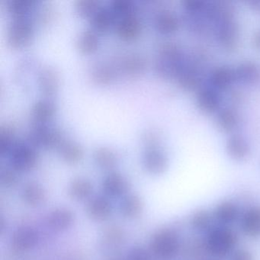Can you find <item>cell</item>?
I'll return each instance as SVG.
<instances>
[{
  "mask_svg": "<svg viewBox=\"0 0 260 260\" xmlns=\"http://www.w3.org/2000/svg\"><path fill=\"white\" fill-rule=\"evenodd\" d=\"M109 8L115 19H121L135 14V7L131 0H113Z\"/></svg>",
  "mask_w": 260,
  "mask_h": 260,
  "instance_id": "cell-38",
  "label": "cell"
},
{
  "mask_svg": "<svg viewBox=\"0 0 260 260\" xmlns=\"http://www.w3.org/2000/svg\"><path fill=\"white\" fill-rule=\"evenodd\" d=\"M152 256L149 249L143 246H134L127 251L124 260H152Z\"/></svg>",
  "mask_w": 260,
  "mask_h": 260,
  "instance_id": "cell-41",
  "label": "cell"
},
{
  "mask_svg": "<svg viewBox=\"0 0 260 260\" xmlns=\"http://www.w3.org/2000/svg\"><path fill=\"white\" fill-rule=\"evenodd\" d=\"M253 43L255 48L260 51V30L254 36Z\"/></svg>",
  "mask_w": 260,
  "mask_h": 260,
  "instance_id": "cell-45",
  "label": "cell"
},
{
  "mask_svg": "<svg viewBox=\"0 0 260 260\" xmlns=\"http://www.w3.org/2000/svg\"><path fill=\"white\" fill-rule=\"evenodd\" d=\"M77 48L85 54L94 52L100 45L98 35L92 28H86L79 33L76 41Z\"/></svg>",
  "mask_w": 260,
  "mask_h": 260,
  "instance_id": "cell-28",
  "label": "cell"
},
{
  "mask_svg": "<svg viewBox=\"0 0 260 260\" xmlns=\"http://www.w3.org/2000/svg\"><path fill=\"white\" fill-rule=\"evenodd\" d=\"M159 140L160 138H159V133L153 129H148L143 133L142 141L146 146V148L158 147Z\"/></svg>",
  "mask_w": 260,
  "mask_h": 260,
  "instance_id": "cell-42",
  "label": "cell"
},
{
  "mask_svg": "<svg viewBox=\"0 0 260 260\" xmlns=\"http://www.w3.org/2000/svg\"><path fill=\"white\" fill-rule=\"evenodd\" d=\"M226 150L231 159L243 161L249 156L250 147L244 137L233 135L226 141Z\"/></svg>",
  "mask_w": 260,
  "mask_h": 260,
  "instance_id": "cell-22",
  "label": "cell"
},
{
  "mask_svg": "<svg viewBox=\"0 0 260 260\" xmlns=\"http://www.w3.org/2000/svg\"><path fill=\"white\" fill-rule=\"evenodd\" d=\"M155 26L162 34H173L179 28V18L170 10H161L155 17Z\"/></svg>",
  "mask_w": 260,
  "mask_h": 260,
  "instance_id": "cell-24",
  "label": "cell"
},
{
  "mask_svg": "<svg viewBox=\"0 0 260 260\" xmlns=\"http://www.w3.org/2000/svg\"><path fill=\"white\" fill-rule=\"evenodd\" d=\"M75 214L66 207H57L48 213L45 218L47 226L55 232L68 231L75 222Z\"/></svg>",
  "mask_w": 260,
  "mask_h": 260,
  "instance_id": "cell-11",
  "label": "cell"
},
{
  "mask_svg": "<svg viewBox=\"0 0 260 260\" xmlns=\"http://www.w3.org/2000/svg\"><path fill=\"white\" fill-rule=\"evenodd\" d=\"M74 7L80 16L89 18L100 8V3L96 0H77Z\"/></svg>",
  "mask_w": 260,
  "mask_h": 260,
  "instance_id": "cell-39",
  "label": "cell"
},
{
  "mask_svg": "<svg viewBox=\"0 0 260 260\" xmlns=\"http://www.w3.org/2000/svg\"><path fill=\"white\" fill-rule=\"evenodd\" d=\"M16 128L11 123H4L0 126V155L7 156L11 153L15 144Z\"/></svg>",
  "mask_w": 260,
  "mask_h": 260,
  "instance_id": "cell-32",
  "label": "cell"
},
{
  "mask_svg": "<svg viewBox=\"0 0 260 260\" xmlns=\"http://www.w3.org/2000/svg\"><path fill=\"white\" fill-rule=\"evenodd\" d=\"M21 198L28 206L36 208L43 205L46 201V190L39 182L30 181L22 187Z\"/></svg>",
  "mask_w": 260,
  "mask_h": 260,
  "instance_id": "cell-18",
  "label": "cell"
},
{
  "mask_svg": "<svg viewBox=\"0 0 260 260\" xmlns=\"http://www.w3.org/2000/svg\"><path fill=\"white\" fill-rule=\"evenodd\" d=\"M55 113V104L49 99H41L31 106V115L36 124H47L54 118Z\"/></svg>",
  "mask_w": 260,
  "mask_h": 260,
  "instance_id": "cell-21",
  "label": "cell"
},
{
  "mask_svg": "<svg viewBox=\"0 0 260 260\" xmlns=\"http://www.w3.org/2000/svg\"><path fill=\"white\" fill-rule=\"evenodd\" d=\"M221 99L218 90L213 87L202 88L197 95L199 109L205 112L212 113L220 108Z\"/></svg>",
  "mask_w": 260,
  "mask_h": 260,
  "instance_id": "cell-23",
  "label": "cell"
},
{
  "mask_svg": "<svg viewBox=\"0 0 260 260\" xmlns=\"http://www.w3.org/2000/svg\"><path fill=\"white\" fill-rule=\"evenodd\" d=\"M124 256L118 253L112 254L110 256L108 257L106 260H124Z\"/></svg>",
  "mask_w": 260,
  "mask_h": 260,
  "instance_id": "cell-47",
  "label": "cell"
},
{
  "mask_svg": "<svg viewBox=\"0 0 260 260\" xmlns=\"http://www.w3.org/2000/svg\"><path fill=\"white\" fill-rule=\"evenodd\" d=\"M142 24L136 15H131L118 20L116 25L118 36L124 41H133L141 34Z\"/></svg>",
  "mask_w": 260,
  "mask_h": 260,
  "instance_id": "cell-19",
  "label": "cell"
},
{
  "mask_svg": "<svg viewBox=\"0 0 260 260\" xmlns=\"http://www.w3.org/2000/svg\"><path fill=\"white\" fill-rule=\"evenodd\" d=\"M210 81L212 87L217 90L228 89L235 81L234 70L228 67L217 68L211 74Z\"/></svg>",
  "mask_w": 260,
  "mask_h": 260,
  "instance_id": "cell-30",
  "label": "cell"
},
{
  "mask_svg": "<svg viewBox=\"0 0 260 260\" xmlns=\"http://www.w3.org/2000/svg\"><path fill=\"white\" fill-rule=\"evenodd\" d=\"M231 260H254V257L248 249H236L231 254Z\"/></svg>",
  "mask_w": 260,
  "mask_h": 260,
  "instance_id": "cell-44",
  "label": "cell"
},
{
  "mask_svg": "<svg viewBox=\"0 0 260 260\" xmlns=\"http://www.w3.org/2000/svg\"><path fill=\"white\" fill-rule=\"evenodd\" d=\"M240 228L243 234L249 238L260 237V206L248 208L240 219Z\"/></svg>",
  "mask_w": 260,
  "mask_h": 260,
  "instance_id": "cell-15",
  "label": "cell"
},
{
  "mask_svg": "<svg viewBox=\"0 0 260 260\" xmlns=\"http://www.w3.org/2000/svg\"><path fill=\"white\" fill-rule=\"evenodd\" d=\"M251 7H252L255 11L258 12L260 13V0H257V1H251L249 2Z\"/></svg>",
  "mask_w": 260,
  "mask_h": 260,
  "instance_id": "cell-46",
  "label": "cell"
},
{
  "mask_svg": "<svg viewBox=\"0 0 260 260\" xmlns=\"http://www.w3.org/2000/svg\"><path fill=\"white\" fill-rule=\"evenodd\" d=\"M58 150L63 160L69 164H78L83 157V148L75 141H65Z\"/></svg>",
  "mask_w": 260,
  "mask_h": 260,
  "instance_id": "cell-31",
  "label": "cell"
},
{
  "mask_svg": "<svg viewBox=\"0 0 260 260\" xmlns=\"http://www.w3.org/2000/svg\"><path fill=\"white\" fill-rule=\"evenodd\" d=\"M33 35L34 26L28 18L13 19L7 28V43L13 48H24L31 42Z\"/></svg>",
  "mask_w": 260,
  "mask_h": 260,
  "instance_id": "cell-5",
  "label": "cell"
},
{
  "mask_svg": "<svg viewBox=\"0 0 260 260\" xmlns=\"http://www.w3.org/2000/svg\"><path fill=\"white\" fill-rule=\"evenodd\" d=\"M147 67L145 57L139 54H131L122 59L121 68L127 75H139L144 72Z\"/></svg>",
  "mask_w": 260,
  "mask_h": 260,
  "instance_id": "cell-29",
  "label": "cell"
},
{
  "mask_svg": "<svg viewBox=\"0 0 260 260\" xmlns=\"http://www.w3.org/2000/svg\"><path fill=\"white\" fill-rule=\"evenodd\" d=\"M126 240L125 231L118 225L105 228L101 236V246L104 250L115 252L123 246Z\"/></svg>",
  "mask_w": 260,
  "mask_h": 260,
  "instance_id": "cell-16",
  "label": "cell"
},
{
  "mask_svg": "<svg viewBox=\"0 0 260 260\" xmlns=\"http://www.w3.org/2000/svg\"><path fill=\"white\" fill-rule=\"evenodd\" d=\"M142 164L149 173L158 176L167 171L169 159L159 147H147L143 153Z\"/></svg>",
  "mask_w": 260,
  "mask_h": 260,
  "instance_id": "cell-10",
  "label": "cell"
},
{
  "mask_svg": "<svg viewBox=\"0 0 260 260\" xmlns=\"http://www.w3.org/2000/svg\"><path fill=\"white\" fill-rule=\"evenodd\" d=\"M185 63L186 61L180 47L177 44L167 42L159 48L155 69L161 77H177Z\"/></svg>",
  "mask_w": 260,
  "mask_h": 260,
  "instance_id": "cell-3",
  "label": "cell"
},
{
  "mask_svg": "<svg viewBox=\"0 0 260 260\" xmlns=\"http://www.w3.org/2000/svg\"><path fill=\"white\" fill-rule=\"evenodd\" d=\"M239 122H240V118L238 114L233 109H223L217 115V127L223 132H234L238 127Z\"/></svg>",
  "mask_w": 260,
  "mask_h": 260,
  "instance_id": "cell-34",
  "label": "cell"
},
{
  "mask_svg": "<svg viewBox=\"0 0 260 260\" xmlns=\"http://www.w3.org/2000/svg\"><path fill=\"white\" fill-rule=\"evenodd\" d=\"M103 196L109 199H121L128 194L129 185L127 179L118 172H110L102 182Z\"/></svg>",
  "mask_w": 260,
  "mask_h": 260,
  "instance_id": "cell-8",
  "label": "cell"
},
{
  "mask_svg": "<svg viewBox=\"0 0 260 260\" xmlns=\"http://www.w3.org/2000/svg\"><path fill=\"white\" fill-rule=\"evenodd\" d=\"M10 166L18 173L29 172L37 165L38 153L36 147L28 143L16 144L9 155Z\"/></svg>",
  "mask_w": 260,
  "mask_h": 260,
  "instance_id": "cell-6",
  "label": "cell"
},
{
  "mask_svg": "<svg viewBox=\"0 0 260 260\" xmlns=\"http://www.w3.org/2000/svg\"><path fill=\"white\" fill-rule=\"evenodd\" d=\"M182 246L179 234L170 228L157 230L152 235L149 250L159 260H173L179 255Z\"/></svg>",
  "mask_w": 260,
  "mask_h": 260,
  "instance_id": "cell-1",
  "label": "cell"
},
{
  "mask_svg": "<svg viewBox=\"0 0 260 260\" xmlns=\"http://www.w3.org/2000/svg\"><path fill=\"white\" fill-rule=\"evenodd\" d=\"M40 234L36 228L28 225L15 230L10 237V246L14 252L22 253L35 249L39 244Z\"/></svg>",
  "mask_w": 260,
  "mask_h": 260,
  "instance_id": "cell-7",
  "label": "cell"
},
{
  "mask_svg": "<svg viewBox=\"0 0 260 260\" xmlns=\"http://www.w3.org/2000/svg\"><path fill=\"white\" fill-rule=\"evenodd\" d=\"M213 218V214H211L210 211L202 208L193 212L190 217L189 223L194 231L199 232H208L211 229Z\"/></svg>",
  "mask_w": 260,
  "mask_h": 260,
  "instance_id": "cell-35",
  "label": "cell"
},
{
  "mask_svg": "<svg viewBox=\"0 0 260 260\" xmlns=\"http://www.w3.org/2000/svg\"><path fill=\"white\" fill-rule=\"evenodd\" d=\"M236 81L242 83H252L260 76V68L254 62L246 61L239 64L234 70Z\"/></svg>",
  "mask_w": 260,
  "mask_h": 260,
  "instance_id": "cell-26",
  "label": "cell"
},
{
  "mask_svg": "<svg viewBox=\"0 0 260 260\" xmlns=\"http://www.w3.org/2000/svg\"><path fill=\"white\" fill-rule=\"evenodd\" d=\"M213 217L223 226L234 223L240 216L238 205L231 201H223L216 205Z\"/></svg>",
  "mask_w": 260,
  "mask_h": 260,
  "instance_id": "cell-20",
  "label": "cell"
},
{
  "mask_svg": "<svg viewBox=\"0 0 260 260\" xmlns=\"http://www.w3.org/2000/svg\"><path fill=\"white\" fill-rule=\"evenodd\" d=\"M115 19L109 8L100 7L90 17L91 26L95 31H106L112 26Z\"/></svg>",
  "mask_w": 260,
  "mask_h": 260,
  "instance_id": "cell-33",
  "label": "cell"
},
{
  "mask_svg": "<svg viewBox=\"0 0 260 260\" xmlns=\"http://www.w3.org/2000/svg\"><path fill=\"white\" fill-rule=\"evenodd\" d=\"M68 191L73 200L76 202H88L93 194V184L87 178L78 176L70 182Z\"/></svg>",
  "mask_w": 260,
  "mask_h": 260,
  "instance_id": "cell-17",
  "label": "cell"
},
{
  "mask_svg": "<svg viewBox=\"0 0 260 260\" xmlns=\"http://www.w3.org/2000/svg\"><path fill=\"white\" fill-rule=\"evenodd\" d=\"M206 4L202 0H187L184 2V7L188 13H199L205 10Z\"/></svg>",
  "mask_w": 260,
  "mask_h": 260,
  "instance_id": "cell-43",
  "label": "cell"
},
{
  "mask_svg": "<svg viewBox=\"0 0 260 260\" xmlns=\"http://www.w3.org/2000/svg\"><path fill=\"white\" fill-rule=\"evenodd\" d=\"M144 208L142 199L135 193H128L121 198L118 205L120 214L127 220L138 218L142 214Z\"/></svg>",
  "mask_w": 260,
  "mask_h": 260,
  "instance_id": "cell-14",
  "label": "cell"
},
{
  "mask_svg": "<svg viewBox=\"0 0 260 260\" xmlns=\"http://www.w3.org/2000/svg\"><path fill=\"white\" fill-rule=\"evenodd\" d=\"M28 144L36 147L59 148L65 141L64 135L57 127L34 123L28 135Z\"/></svg>",
  "mask_w": 260,
  "mask_h": 260,
  "instance_id": "cell-4",
  "label": "cell"
},
{
  "mask_svg": "<svg viewBox=\"0 0 260 260\" xmlns=\"http://www.w3.org/2000/svg\"><path fill=\"white\" fill-rule=\"evenodd\" d=\"M86 213L88 217L93 221L106 222L113 214V206L106 196H92L86 202Z\"/></svg>",
  "mask_w": 260,
  "mask_h": 260,
  "instance_id": "cell-9",
  "label": "cell"
},
{
  "mask_svg": "<svg viewBox=\"0 0 260 260\" xmlns=\"http://www.w3.org/2000/svg\"><path fill=\"white\" fill-rule=\"evenodd\" d=\"M215 32L217 40L223 48L228 50L236 48L239 39V26L234 19L216 24Z\"/></svg>",
  "mask_w": 260,
  "mask_h": 260,
  "instance_id": "cell-12",
  "label": "cell"
},
{
  "mask_svg": "<svg viewBox=\"0 0 260 260\" xmlns=\"http://www.w3.org/2000/svg\"><path fill=\"white\" fill-rule=\"evenodd\" d=\"M19 173L10 166L8 167H4L0 170V183L4 188H13L19 182Z\"/></svg>",
  "mask_w": 260,
  "mask_h": 260,
  "instance_id": "cell-40",
  "label": "cell"
},
{
  "mask_svg": "<svg viewBox=\"0 0 260 260\" xmlns=\"http://www.w3.org/2000/svg\"><path fill=\"white\" fill-rule=\"evenodd\" d=\"M92 158L97 167L102 170H112L118 164V156L110 147H96L92 153Z\"/></svg>",
  "mask_w": 260,
  "mask_h": 260,
  "instance_id": "cell-25",
  "label": "cell"
},
{
  "mask_svg": "<svg viewBox=\"0 0 260 260\" xmlns=\"http://www.w3.org/2000/svg\"><path fill=\"white\" fill-rule=\"evenodd\" d=\"M92 77L99 84H109L116 77V71L109 63H100L92 68Z\"/></svg>",
  "mask_w": 260,
  "mask_h": 260,
  "instance_id": "cell-36",
  "label": "cell"
},
{
  "mask_svg": "<svg viewBox=\"0 0 260 260\" xmlns=\"http://www.w3.org/2000/svg\"><path fill=\"white\" fill-rule=\"evenodd\" d=\"M34 7L32 0H10L7 3V9L13 19L28 18Z\"/></svg>",
  "mask_w": 260,
  "mask_h": 260,
  "instance_id": "cell-37",
  "label": "cell"
},
{
  "mask_svg": "<svg viewBox=\"0 0 260 260\" xmlns=\"http://www.w3.org/2000/svg\"><path fill=\"white\" fill-rule=\"evenodd\" d=\"M179 85L187 90H194L199 87L202 77L199 71L191 65L185 63L177 77Z\"/></svg>",
  "mask_w": 260,
  "mask_h": 260,
  "instance_id": "cell-27",
  "label": "cell"
},
{
  "mask_svg": "<svg viewBox=\"0 0 260 260\" xmlns=\"http://www.w3.org/2000/svg\"><path fill=\"white\" fill-rule=\"evenodd\" d=\"M60 77L54 68L46 66L38 74V85L41 92L46 96H52L58 90Z\"/></svg>",
  "mask_w": 260,
  "mask_h": 260,
  "instance_id": "cell-13",
  "label": "cell"
},
{
  "mask_svg": "<svg viewBox=\"0 0 260 260\" xmlns=\"http://www.w3.org/2000/svg\"><path fill=\"white\" fill-rule=\"evenodd\" d=\"M237 241V234L224 226L211 228L204 240L207 252L216 258L231 255L236 249Z\"/></svg>",
  "mask_w": 260,
  "mask_h": 260,
  "instance_id": "cell-2",
  "label": "cell"
}]
</instances>
